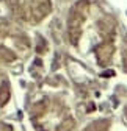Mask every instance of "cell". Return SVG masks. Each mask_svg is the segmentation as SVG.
Masks as SVG:
<instances>
[{
	"instance_id": "obj_4",
	"label": "cell",
	"mask_w": 127,
	"mask_h": 131,
	"mask_svg": "<svg viewBox=\"0 0 127 131\" xmlns=\"http://www.w3.org/2000/svg\"><path fill=\"white\" fill-rule=\"evenodd\" d=\"M8 11L17 20L36 25L52 11V0H3Z\"/></svg>"
},
{
	"instance_id": "obj_7",
	"label": "cell",
	"mask_w": 127,
	"mask_h": 131,
	"mask_svg": "<svg viewBox=\"0 0 127 131\" xmlns=\"http://www.w3.org/2000/svg\"><path fill=\"white\" fill-rule=\"evenodd\" d=\"M121 61H122V69L127 72V42H125V45H124V50H122Z\"/></svg>"
},
{
	"instance_id": "obj_6",
	"label": "cell",
	"mask_w": 127,
	"mask_h": 131,
	"mask_svg": "<svg viewBox=\"0 0 127 131\" xmlns=\"http://www.w3.org/2000/svg\"><path fill=\"white\" fill-rule=\"evenodd\" d=\"M83 131H112L110 129V120H96L89 123Z\"/></svg>"
},
{
	"instance_id": "obj_8",
	"label": "cell",
	"mask_w": 127,
	"mask_h": 131,
	"mask_svg": "<svg viewBox=\"0 0 127 131\" xmlns=\"http://www.w3.org/2000/svg\"><path fill=\"white\" fill-rule=\"evenodd\" d=\"M0 131H16V128L11 123H5V122H0Z\"/></svg>"
},
{
	"instance_id": "obj_1",
	"label": "cell",
	"mask_w": 127,
	"mask_h": 131,
	"mask_svg": "<svg viewBox=\"0 0 127 131\" xmlns=\"http://www.w3.org/2000/svg\"><path fill=\"white\" fill-rule=\"evenodd\" d=\"M116 19L97 2L78 0L68 16V38L78 53L93 55L101 67L112 62L116 48Z\"/></svg>"
},
{
	"instance_id": "obj_9",
	"label": "cell",
	"mask_w": 127,
	"mask_h": 131,
	"mask_svg": "<svg viewBox=\"0 0 127 131\" xmlns=\"http://www.w3.org/2000/svg\"><path fill=\"white\" fill-rule=\"evenodd\" d=\"M124 114H125V119H127V108H125V111H124Z\"/></svg>"
},
{
	"instance_id": "obj_2",
	"label": "cell",
	"mask_w": 127,
	"mask_h": 131,
	"mask_svg": "<svg viewBox=\"0 0 127 131\" xmlns=\"http://www.w3.org/2000/svg\"><path fill=\"white\" fill-rule=\"evenodd\" d=\"M30 122L36 131H74L75 119L69 106L57 97H42L30 105Z\"/></svg>"
},
{
	"instance_id": "obj_3",
	"label": "cell",
	"mask_w": 127,
	"mask_h": 131,
	"mask_svg": "<svg viewBox=\"0 0 127 131\" xmlns=\"http://www.w3.org/2000/svg\"><path fill=\"white\" fill-rule=\"evenodd\" d=\"M31 53V41L27 33L11 20L0 17V61L14 66Z\"/></svg>"
},
{
	"instance_id": "obj_5",
	"label": "cell",
	"mask_w": 127,
	"mask_h": 131,
	"mask_svg": "<svg viewBox=\"0 0 127 131\" xmlns=\"http://www.w3.org/2000/svg\"><path fill=\"white\" fill-rule=\"evenodd\" d=\"M11 98V83L10 78L0 70V114L3 112V109L8 106Z\"/></svg>"
}]
</instances>
